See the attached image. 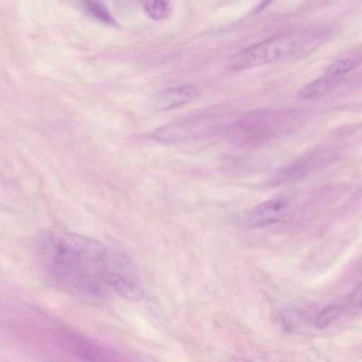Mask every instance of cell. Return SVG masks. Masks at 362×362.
Masks as SVG:
<instances>
[{"instance_id":"1","label":"cell","mask_w":362,"mask_h":362,"mask_svg":"<svg viewBox=\"0 0 362 362\" xmlns=\"http://www.w3.org/2000/svg\"><path fill=\"white\" fill-rule=\"evenodd\" d=\"M35 253L49 279L76 293L95 295L117 271L120 252L93 238L72 233L45 232L37 238Z\"/></svg>"},{"instance_id":"3","label":"cell","mask_w":362,"mask_h":362,"mask_svg":"<svg viewBox=\"0 0 362 362\" xmlns=\"http://www.w3.org/2000/svg\"><path fill=\"white\" fill-rule=\"evenodd\" d=\"M218 130L216 124L209 119L192 117L160 127L152 133V137L162 142H180L192 140Z\"/></svg>"},{"instance_id":"2","label":"cell","mask_w":362,"mask_h":362,"mask_svg":"<svg viewBox=\"0 0 362 362\" xmlns=\"http://www.w3.org/2000/svg\"><path fill=\"white\" fill-rule=\"evenodd\" d=\"M307 39L303 35H279L247 47L231 62L233 69H242L276 62L300 49Z\"/></svg>"},{"instance_id":"7","label":"cell","mask_w":362,"mask_h":362,"mask_svg":"<svg viewBox=\"0 0 362 362\" xmlns=\"http://www.w3.org/2000/svg\"><path fill=\"white\" fill-rule=\"evenodd\" d=\"M314 158H306L283 168L270 180L271 185H281L303 177L314 166Z\"/></svg>"},{"instance_id":"13","label":"cell","mask_w":362,"mask_h":362,"mask_svg":"<svg viewBox=\"0 0 362 362\" xmlns=\"http://www.w3.org/2000/svg\"><path fill=\"white\" fill-rule=\"evenodd\" d=\"M272 1H262L260 3L256 8L257 11H261L264 8H265Z\"/></svg>"},{"instance_id":"8","label":"cell","mask_w":362,"mask_h":362,"mask_svg":"<svg viewBox=\"0 0 362 362\" xmlns=\"http://www.w3.org/2000/svg\"><path fill=\"white\" fill-rule=\"evenodd\" d=\"M341 78L323 75L301 88L298 96L303 100H310L322 96L333 88Z\"/></svg>"},{"instance_id":"9","label":"cell","mask_w":362,"mask_h":362,"mask_svg":"<svg viewBox=\"0 0 362 362\" xmlns=\"http://www.w3.org/2000/svg\"><path fill=\"white\" fill-rule=\"evenodd\" d=\"M86 11L98 21L104 23H114V18L108 8L100 1H86L83 5Z\"/></svg>"},{"instance_id":"6","label":"cell","mask_w":362,"mask_h":362,"mask_svg":"<svg viewBox=\"0 0 362 362\" xmlns=\"http://www.w3.org/2000/svg\"><path fill=\"white\" fill-rule=\"evenodd\" d=\"M289 202L284 198H273L254 207L247 216V223L253 227H264L277 223L284 216Z\"/></svg>"},{"instance_id":"4","label":"cell","mask_w":362,"mask_h":362,"mask_svg":"<svg viewBox=\"0 0 362 362\" xmlns=\"http://www.w3.org/2000/svg\"><path fill=\"white\" fill-rule=\"evenodd\" d=\"M288 118L284 112L258 110L245 115L238 121L237 127L240 136L247 140H260L273 135L276 128L284 125Z\"/></svg>"},{"instance_id":"5","label":"cell","mask_w":362,"mask_h":362,"mask_svg":"<svg viewBox=\"0 0 362 362\" xmlns=\"http://www.w3.org/2000/svg\"><path fill=\"white\" fill-rule=\"evenodd\" d=\"M199 95L193 85H185L162 90L155 93L149 101V107L155 111L171 110L196 98Z\"/></svg>"},{"instance_id":"12","label":"cell","mask_w":362,"mask_h":362,"mask_svg":"<svg viewBox=\"0 0 362 362\" xmlns=\"http://www.w3.org/2000/svg\"><path fill=\"white\" fill-rule=\"evenodd\" d=\"M144 7L147 15L156 21L163 19L170 12L169 3L165 1H146Z\"/></svg>"},{"instance_id":"11","label":"cell","mask_w":362,"mask_h":362,"mask_svg":"<svg viewBox=\"0 0 362 362\" xmlns=\"http://www.w3.org/2000/svg\"><path fill=\"white\" fill-rule=\"evenodd\" d=\"M356 66V62L349 58L339 59L332 62L325 69L324 75L341 78V76L350 71Z\"/></svg>"},{"instance_id":"10","label":"cell","mask_w":362,"mask_h":362,"mask_svg":"<svg viewBox=\"0 0 362 362\" xmlns=\"http://www.w3.org/2000/svg\"><path fill=\"white\" fill-rule=\"evenodd\" d=\"M343 307L341 305H330L322 310L315 319V326L323 329L332 324L342 313Z\"/></svg>"}]
</instances>
